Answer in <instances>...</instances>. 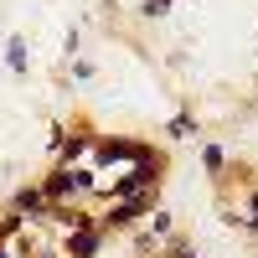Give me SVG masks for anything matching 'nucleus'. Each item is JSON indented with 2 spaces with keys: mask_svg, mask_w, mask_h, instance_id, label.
Returning a JSON list of instances; mask_svg holds the SVG:
<instances>
[{
  "mask_svg": "<svg viewBox=\"0 0 258 258\" xmlns=\"http://www.w3.org/2000/svg\"><path fill=\"white\" fill-rule=\"evenodd\" d=\"M155 170H160V160H155V165H150V160H140V165H135V176H124L114 191H119V197H135V191H145L150 181H155Z\"/></svg>",
  "mask_w": 258,
  "mask_h": 258,
  "instance_id": "f03ea898",
  "label": "nucleus"
},
{
  "mask_svg": "<svg viewBox=\"0 0 258 258\" xmlns=\"http://www.w3.org/2000/svg\"><path fill=\"white\" fill-rule=\"evenodd\" d=\"M140 212H145V202H124V207H114V212H109V222H114V227H129Z\"/></svg>",
  "mask_w": 258,
  "mask_h": 258,
  "instance_id": "20e7f679",
  "label": "nucleus"
},
{
  "mask_svg": "<svg viewBox=\"0 0 258 258\" xmlns=\"http://www.w3.org/2000/svg\"><path fill=\"white\" fill-rule=\"evenodd\" d=\"M41 207H47L41 191H21V197H16V212H41Z\"/></svg>",
  "mask_w": 258,
  "mask_h": 258,
  "instance_id": "39448f33",
  "label": "nucleus"
},
{
  "mask_svg": "<svg viewBox=\"0 0 258 258\" xmlns=\"http://www.w3.org/2000/svg\"><path fill=\"white\" fill-rule=\"evenodd\" d=\"M98 160H145V150L129 145V140H103L98 145Z\"/></svg>",
  "mask_w": 258,
  "mask_h": 258,
  "instance_id": "7ed1b4c3",
  "label": "nucleus"
},
{
  "mask_svg": "<svg viewBox=\"0 0 258 258\" xmlns=\"http://www.w3.org/2000/svg\"><path fill=\"white\" fill-rule=\"evenodd\" d=\"M93 248H98V238H93V232H88V227H83V232H78V238H73V253H78V258H88Z\"/></svg>",
  "mask_w": 258,
  "mask_h": 258,
  "instance_id": "423d86ee",
  "label": "nucleus"
},
{
  "mask_svg": "<svg viewBox=\"0 0 258 258\" xmlns=\"http://www.w3.org/2000/svg\"><path fill=\"white\" fill-rule=\"evenodd\" d=\"M83 186H88V170H57V176L47 181V191H41V197L62 202V197H68V191H83Z\"/></svg>",
  "mask_w": 258,
  "mask_h": 258,
  "instance_id": "f257e3e1",
  "label": "nucleus"
},
{
  "mask_svg": "<svg viewBox=\"0 0 258 258\" xmlns=\"http://www.w3.org/2000/svg\"><path fill=\"white\" fill-rule=\"evenodd\" d=\"M11 68H16V73H21V68H26V41H21V36L11 41Z\"/></svg>",
  "mask_w": 258,
  "mask_h": 258,
  "instance_id": "0eeeda50",
  "label": "nucleus"
},
{
  "mask_svg": "<svg viewBox=\"0 0 258 258\" xmlns=\"http://www.w3.org/2000/svg\"><path fill=\"white\" fill-rule=\"evenodd\" d=\"M170 11V0H145V16H165Z\"/></svg>",
  "mask_w": 258,
  "mask_h": 258,
  "instance_id": "6e6552de",
  "label": "nucleus"
}]
</instances>
